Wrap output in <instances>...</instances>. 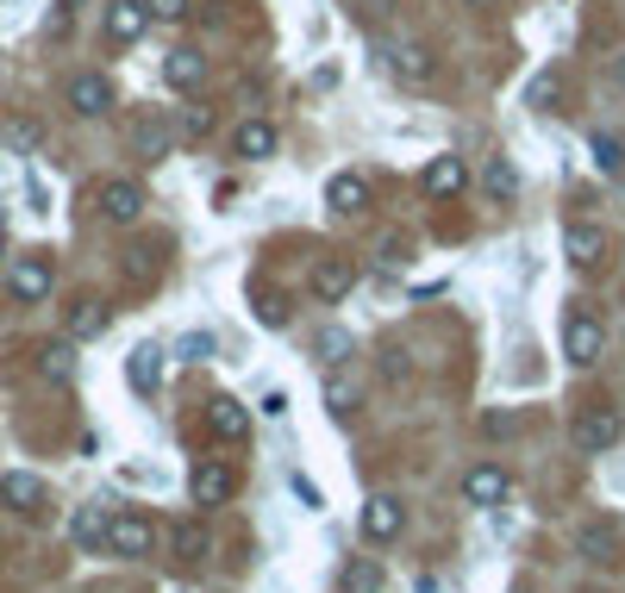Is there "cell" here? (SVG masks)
<instances>
[{"instance_id":"obj_1","label":"cell","mask_w":625,"mask_h":593,"mask_svg":"<svg viewBox=\"0 0 625 593\" xmlns=\"http://www.w3.org/2000/svg\"><path fill=\"white\" fill-rule=\"evenodd\" d=\"M107 550H113V556H125V563H138V556H150V550H157V525H150L145 513H113Z\"/></svg>"},{"instance_id":"obj_2","label":"cell","mask_w":625,"mask_h":593,"mask_svg":"<svg viewBox=\"0 0 625 593\" xmlns=\"http://www.w3.org/2000/svg\"><path fill=\"white\" fill-rule=\"evenodd\" d=\"M400 525H407V513H400L395 494H370L363 500V513H357V531H363L370 544H395Z\"/></svg>"},{"instance_id":"obj_3","label":"cell","mask_w":625,"mask_h":593,"mask_svg":"<svg viewBox=\"0 0 625 593\" xmlns=\"http://www.w3.org/2000/svg\"><path fill=\"white\" fill-rule=\"evenodd\" d=\"M95 206H100V219L107 225H132L138 219V213H145V188H138V181H100L95 188Z\"/></svg>"},{"instance_id":"obj_4","label":"cell","mask_w":625,"mask_h":593,"mask_svg":"<svg viewBox=\"0 0 625 593\" xmlns=\"http://www.w3.org/2000/svg\"><path fill=\"white\" fill-rule=\"evenodd\" d=\"M620 413L613 406H595V413H582V419L570 425V438H575V450H588V456H600V450H613L620 444Z\"/></svg>"},{"instance_id":"obj_5","label":"cell","mask_w":625,"mask_h":593,"mask_svg":"<svg viewBox=\"0 0 625 593\" xmlns=\"http://www.w3.org/2000/svg\"><path fill=\"white\" fill-rule=\"evenodd\" d=\"M7 294L20 300V306H38L50 294V256H13V269H7Z\"/></svg>"},{"instance_id":"obj_6","label":"cell","mask_w":625,"mask_h":593,"mask_svg":"<svg viewBox=\"0 0 625 593\" xmlns=\"http://www.w3.org/2000/svg\"><path fill=\"white\" fill-rule=\"evenodd\" d=\"M0 506H13L20 519H38V513L50 506V488L38 481V475L13 469V475H0Z\"/></svg>"},{"instance_id":"obj_7","label":"cell","mask_w":625,"mask_h":593,"mask_svg":"<svg viewBox=\"0 0 625 593\" xmlns=\"http://www.w3.org/2000/svg\"><path fill=\"white\" fill-rule=\"evenodd\" d=\"M63 100H70L75 119H107V113H113V81L88 70V75H75V81H70V94H63Z\"/></svg>"},{"instance_id":"obj_8","label":"cell","mask_w":625,"mask_h":593,"mask_svg":"<svg viewBox=\"0 0 625 593\" xmlns=\"http://www.w3.org/2000/svg\"><path fill=\"white\" fill-rule=\"evenodd\" d=\"M600 350H607V331H600V325L588 319V313H575V319L563 325V356H570L575 369H595Z\"/></svg>"},{"instance_id":"obj_9","label":"cell","mask_w":625,"mask_h":593,"mask_svg":"<svg viewBox=\"0 0 625 593\" xmlns=\"http://www.w3.org/2000/svg\"><path fill=\"white\" fill-rule=\"evenodd\" d=\"M350 288H357V263H350V256H320V263H313V300H320V306H338Z\"/></svg>"},{"instance_id":"obj_10","label":"cell","mask_w":625,"mask_h":593,"mask_svg":"<svg viewBox=\"0 0 625 593\" xmlns=\"http://www.w3.org/2000/svg\"><path fill=\"white\" fill-rule=\"evenodd\" d=\"M188 494H195V506H225V500L238 494V475L225 469V463H195Z\"/></svg>"},{"instance_id":"obj_11","label":"cell","mask_w":625,"mask_h":593,"mask_svg":"<svg viewBox=\"0 0 625 593\" xmlns=\"http://www.w3.org/2000/svg\"><path fill=\"white\" fill-rule=\"evenodd\" d=\"M507 494H513V481H507L500 463H475V469L463 475V500H470V506H500Z\"/></svg>"},{"instance_id":"obj_12","label":"cell","mask_w":625,"mask_h":593,"mask_svg":"<svg viewBox=\"0 0 625 593\" xmlns=\"http://www.w3.org/2000/svg\"><path fill=\"white\" fill-rule=\"evenodd\" d=\"M563 256H570L575 269H600L607 231H600V225H563Z\"/></svg>"},{"instance_id":"obj_13","label":"cell","mask_w":625,"mask_h":593,"mask_svg":"<svg viewBox=\"0 0 625 593\" xmlns=\"http://www.w3.org/2000/svg\"><path fill=\"white\" fill-rule=\"evenodd\" d=\"M145 25H150L145 0H113V7H107V38H113V45H138Z\"/></svg>"},{"instance_id":"obj_14","label":"cell","mask_w":625,"mask_h":593,"mask_svg":"<svg viewBox=\"0 0 625 593\" xmlns=\"http://www.w3.org/2000/svg\"><path fill=\"white\" fill-rule=\"evenodd\" d=\"M207 431H213L220 444H245V438H250V413L238 406V400L220 394L213 406H207Z\"/></svg>"},{"instance_id":"obj_15","label":"cell","mask_w":625,"mask_h":593,"mask_svg":"<svg viewBox=\"0 0 625 593\" xmlns=\"http://www.w3.org/2000/svg\"><path fill=\"white\" fill-rule=\"evenodd\" d=\"M163 81H170L175 94H195L200 81H207V56H200V50H170V56H163Z\"/></svg>"},{"instance_id":"obj_16","label":"cell","mask_w":625,"mask_h":593,"mask_svg":"<svg viewBox=\"0 0 625 593\" xmlns=\"http://www.w3.org/2000/svg\"><path fill=\"white\" fill-rule=\"evenodd\" d=\"M470 188V169H463V156H432L425 163V194L432 200H450Z\"/></svg>"},{"instance_id":"obj_17","label":"cell","mask_w":625,"mask_h":593,"mask_svg":"<svg viewBox=\"0 0 625 593\" xmlns=\"http://www.w3.org/2000/svg\"><path fill=\"white\" fill-rule=\"evenodd\" d=\"M363 200H370V188H363V175H357V169H338L332 181H325V206H332L338 219L363 213Z\"/></svg>"},{"instance_id":"obj_18","label":"cell","mask_w":625,"mask_h":593,"mask_svg":"<svg viewBox=\"0 0 625 593\" xmlns=\"http://www.w3.org/2000/svg\"><path fill=\"white\" fill-rule=\"evenodd\" d=\"M125 381H132L138 394H157V388H163V350H157V344H138L132 356H125Z\"/></svg>"},{"instance_id":"obj_19","label":"cell","mask_w":625,"mask_h":593,"mask_svg":"<svg viewBox=\"0 0 625 593\" xmlns=\"http://www.w3.org/2000/svg\"><path fill=\"white\" fill-rule=\"evenodd\" d=\"M275 144H282V138H275L270 119H245V125H238V138H232V150H238L245 163H263V156H275Z\"/></svg>"},{"instance_id":"obj_20","label":"cell","mask_w":625,"mask_h":593,"mask_svg":"<svg viewBox=\"0 0 625 593\" xmlns=\"http://www.w3.org/2000/svg\"><path fill=\"white\" fill-rule=\"evenodd\" d=\"M588 156L607 181H625V131H595L588 138Z\"/></svg>"},{"instance_id":"obj_21","label":"cell","mask_w":625,"mask_h":593,"mask_svg":"<svg viewBox=\"0 0 625 593\" xmlns=\"http://www.w3.org/2000/svg\"><path fill=\"white\" fill-rule=\"evenodd\" d=\"M107 531H113V513H100V506H75L70 538L82 550H107Z\"/></svg>"},{"instance_id":"obj_22","label":"cell","mask_w":625,"mask_h":593,"mask_svg":"<svg viewBox=\"0 0 625 593\" xmlns=\"http://www.w3.org/2000/svg\"><path fill=\"white\" fill-rule=\"evenodd\" d=\"M170 550H175V563H188V569H195V563H207V550H213V544H207V525H200V519H182V525L170 531Z\"/></svg>"},{"instance_id":"obj_23","label":"cell","mask_w":625,"mask_h":593,"mask_svg":"<svg viewBox=\"0 0 625 593\" xmlns=\"http://www.w3.org/2000/svg\"><path fill=\"white\" fill-rule=\"evenodd\" d=\"M388 63H395L400 81H432V70H438V56H432L425 45H395L388 50Z\"/></svg>"},{"instance_id":"obj_24","label":"cell","mask_w":625,"mask_h":593,"mask_svg":"<svg viewBox=\"0 0 625 593\" xmlns=\"http://www.w3.org/2000/svg\"><path fill=\"white\" fill-rule=\"evenodd\" d=\"M350 350H357V338H350L345 325H320V331H313V356H320L325 369H345Z\"/></svg>"},{"instance_id":"obj_25","label":"cell","mask_w":625,"mask_h":593,"mask_svg":"<svg viewBox=\"0 0 625 593\" xmlns=\"http://www.w3.org/2000/svg\"><path fill=\"white\" fill-rule=\"evenodd\" d=\"M38 375H45V381H70L75 375V338H57V344L38 350Z\"/></svg>"},{"instance_id":"obj_26","label":"cell","mask_w":625,"mask_h":593,"mask_svg":"<svg viewBox=\"0 0 625 593\" xmlns=\"http://www.w3.org/2000/svg\"><path fill=\"white\" fill-rule=\"evenodd\" d=\"M482 188H488V200H495V206H507V200L520 194V175H513V163H507V156H488Z\"/></svg>"},{"instance_id":"obj_27","label":"cell","mask_w":625,"mask_h":593,"mask_svg":"<svg viewBox=\"0 0 625 593\" xmlns=\"http://www.w3.org/2000/svg\"><path fill=\"white\" fill-rule=\"evenodd\" d=\"M575 550H582L588 563H613V550H620V531H613V525H582Z\"/></svg>"},{"instance_id":"obj_28","label":"cell","mask_w":625,"mask_h":593,"mask_svg":"<svg viewBox=\"0 0 625 593\" xmlns=\"http://www.w3.org/2000/svg\"><path fill=\"white\" fill-rule=\"evenodd\" d=\"M100 331H107V306H100V300H75L70 306V338L82 344V338H100Z\"/></svg>"},{"instance_id":"obj_29","label":"cell","mask_w":625,"mask_h":593,"mask_svg":"<svg viewBox=\"0 0 625 593\" xmlns=\"http://www.w3.org/2000/svg\"><path fill=\"white\" fill-rule=\"evenodd\" d=\"M357 400H363V394H357V381H350V375H338V369L325 375V406H332V419H350V413H357Z\"/></svg>"},{"instance_id":"obj_30","label":"cell","mask_w":625,"mask_h":593,"mask_svg":"<svg viewBox=\"0 0 625 593\" xmlns=\"http://www.w3.org/2000/svg\"><path fill=\"white\" fill-rule=\"evenodd\" d=\"M170 125H157V119H145L138 125V156H145V163H163V156H170Z\"/></svg>"},{"instance_id":"obj_31","label":"cell","mask_w":625,"mask_h":593,"mask_svg":"<svg viewBox=\"0 0 625 593\" xmlns=\"http://www.w3.org/2000/svg\"><path fill=\"white\" fill-rule=\"evenodd\" d=\"M345 593H382V569H375V563H350V569H345Z\"/></svg>"},{"instance_id":"obj_32","label":"cell","mask_w":625,"mask_h":593,"mask_svg":"<svg viewBox=\"0 0 625 593\" xmlns=\"http://www.w3.org/2000/svg\"><path fill=\"white\" fill-rule=\"evenodd\" d=\"M257 319L270 325V331H282V325H288V300H282V294H257Z\"/></svg>"},{"instance_id":"obj_33","label":"cell","mask_w":625,"mask_h":593,"mask_svg":"<svg viewBox=\"0 0 625 593\" xmlns=\"http://www.w3.org/2000/svg\"><path fill=\"white\" fill-rule=\"evenodd\" d=\"M175 350H182V363H207V356H213V338H207V331H188Z\"/></svg>"},{"instance_id":"obj_34","label":"cell","mask_w":625,"mask_h":593,"mask_svg":"<svg viewBox=\"0 0 625 593\" xmlns=\"http://www.w3.org/2000/svg\"><path fill=\"white\" fill-rule=\"evenodd\" d=\"M7 144H13V150H38V125L13 119V125H7Z\"/></svg>"},{"instance_id":"obj_35","label":"cell","mask_w":625,"mask_h":593,"mask_svg":"<svg viewBox=\"0 0 625 593\" xmlns=\"http://www.w3.org/2000/svg\"><path fill=\"white\" fill-rule=\"evenodd\" d=\"M125 275H132V281H150V275H157V250H132Z\"/></svg>"},{"instance_id":"obj_36","label":"cell","mask_w":625,"mask_h":593,"mask_svg":"<svg viewBox=\"0 0 625 593\" xmlns=\"http://www.w3.org/2000/svg\"><path fill=\"white\" fill-rule=\"evenodd\" d=\"M150 7V20H182L188 13V0H145Z\"/></svg>"},{"instance_id":"obj_37","label":"cell","mask_w":625,"mask_h":593,"mask_svg":"<svg viewBox=\"0 0 625 593\" xmlns=\"http://www.w3.org/2000/svg\"><path fill=\"white\" fill-rule=\"evenodd\" d=\"M482 431H488V438H507V431H513V413H488V419H482Z\"/></svg>"},{"instance_id":"obj_38","label":"cell","mask_w":625,"mask_h":593,"mask_svg":"<svg viewBox=\"0 0 625 593\" xmlns=\"http://www.w3.org/2000/svg\"><path fill=\"white\" fill-rule=\"evenodd\" d=\"M550 94H557V75H538V81H532V106H545Z\"/></svg>"},{"instance_id":"obj_39","label":"cell","mask_w":625,"mask_h":593,"mask_svg":"<svg viewBox=\"0 0 625 593\" xmlns=\"http://www.w3.org/2000/svg\"><path fill=\"white\" fill-rule=\"evenodd\" d=\"M263 413H270V419H282V413H288V394H282V388H270V394H263Z\"/></svg>"},{"instance_id":"obj_40","label":"cell","mask_w":625,"mask_h":593,"mask_svg":"<svg viewBox=\"0 0 625 593\" xmlns=\"http://www.w3.org/2000/svg\"><path fill=\"white\" fill-rule=\"evenodd\" d=\"M613 88H620V94H625V50H620V56H613Z\"/></svg>"},{"instance_id":"obj_41","label":"cell","mask_w":625,"mask_h":593,"mask_svg":"<svg viewBox=\"0 0 625 593\" xmlns=\"http://www.w3.org/2000/svg\"><path fill=\"white\" fill-rule=\"evenodd\" d=\"M470 7H475V13H495L500 0H470Z\"/></svg>"},{"instance_id":"obj_42","label":"cell","mask_w":625,"mask_h":593,"mask_svg":"<svg viewBox=\"0 0 625 593\" xmlns=\"http://www.w3.org/2000/svg\"><path fill=\"white\" fill-rule=\"evenodd\" d=\"M57 7H88V0H57Z\"/></svg>"},{"instance_id":"obj_43","label":"cell","mask_w":625,"mask_h":593,"mask_svg":"<svg viewBox=\"0 0 625 593\" xmlns=\"http://www.w3.org/2000/svg\"><path fill=\"white\" fill-rule=\"evenodd\" d=\"M0 256H7V231H0Z\"/></svg>"}]
</instances>
